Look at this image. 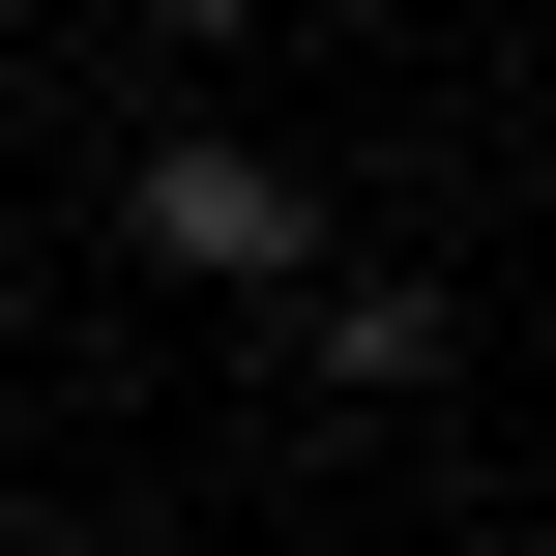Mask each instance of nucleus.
<instances>
[{
	"mask_svg": "<svg viewBox=\"0 0 556 556\" xmlns=\"http://www.w3.org/2000/svg\"><path fill=\"white\" fill-rule=\"evenodd\" d=\"M117 264H176V293H323V176L235 147V117H176V147L117 176Z\"/></svg>",
	"mask_w": 556,
	"mask_h": 556,
	"instance_id": "1",
	"label": "nucleus"
},
{
	"mask_svg": "<svg viewBox=\"0 0 556 556\" xmlns=\"http://www.w3.org/2000/svg\"><path fill=\"white\" fill-rule=\"evenodd\" d=\"M293 352H323L352 410H410V381L469 352V293H440V264H323V293H293Z\"/></svg>",
	"mask_w": 556,
	"mask_h": 556,
	"instance_id": "2",
	"label": "nucleus"
},
{
	"mask_svg": "<svg viewBox=\"0 0 556 556\" xmlns=\"http://www.w3.org/2000/svg\"><path fill=\"white\" fill-rule=\"evenodd\" d=\"M0 556H88V528H0Z\"/></svg>",
	"mask_w": 556,
	"mask_h": 556,
	"instance_id": "3",
	"label": "nucleus"
}]
</instances>
